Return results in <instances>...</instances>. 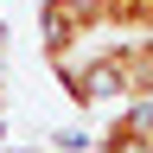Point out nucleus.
Listing matches in <instances>:
<instances>
[{"label":"nucleus","mask_w":153,"mask_h":153,"mask_svg":"<svg viewBox=\"0 0 153 153\" xmlns=\"http://www.w3.org/2000/svg\"><path fill=\"white\" fill-rule=\"evenodd\" d=\"M102 26V0H38V45L45 57H64L76 45H89Z\"/></svg>","instance_id":"nucleus-1"},{"label":"nucleus","mask_w":153,"mask_h":153,"mask_svg":"<svg viewBox=\"0 0 153 153\" xmlns=\"http://www.w3.org/2000/svg\"><path fill=\"white\" fill-rule=\"evenodd\" d=\"M102 26L121 38H147L153 32V0H102Z\"/></svg>","instance_id":"nucleus-2"},{"label":"nucleus","mask_w":153,"mask_h":153,"mask_svg":"<svg viewBox=\"0 0 153 153\" xmlns=\"http://www.w3.org/2000/svg\"><path fill=\"white\" fill-rule=\"evenodd\" d=\"M0 45H7V26H0ZM0 108H7V70H0Z\"/></svg>","instance_id":"nucleus-3"},{"label":"nucleus","mask_w":153,"mask_h":153,"mask_svg":"<svg viewBox=\"0 0 153 153\" xmlns=\"http://www.w3.org/2000/svg\"><path fill=\"white\" fill-rule=\"evenodd\" d=\"M147 38H153V32H147Z\"/></svg>","instance_id":"nucleus-4"}]
</instances>
